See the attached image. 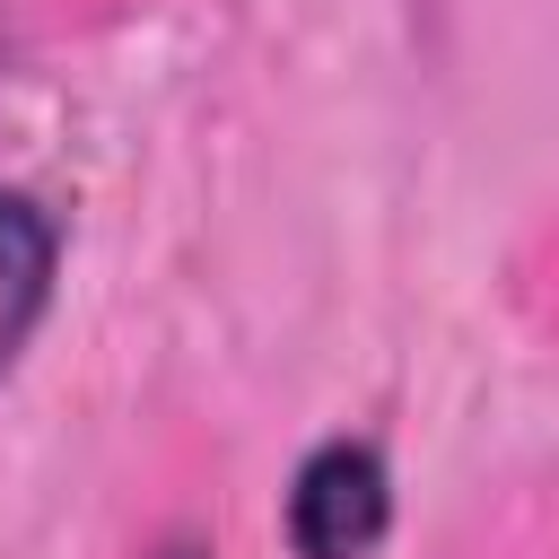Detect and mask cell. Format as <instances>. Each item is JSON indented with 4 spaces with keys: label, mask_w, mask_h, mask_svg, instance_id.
I'll list each match as a JSON object with an SVG mask.
<instances>
[{
    "label": "cell",
    "mask_w": 559,
    "mask_h": 559,
    "mask_svg": "<svg viewBox=\"0 0 559 559\" xmlns=\"http://www.w3.org/2000/svg\"><path fill=\"white\" fill-rule=\"evenodd\" d=\"M393 524V480L367 437H332L288 480V542L306 559H367Z\"/></svg>",
    "instance_id": "obj_1"
},
{
    "label": "cell",
    "mask_w": 559,
    "mask_h": 559,
    "mask_svg": "<svg viewBox=\"0 0 559 559\" xmlns=\"http://www.w3.org/2000/svg\"><path fill=\"white\" fill-rule=\"evenodd\" d=\"M52 262H61V227L26 192H0V367L26 349V332L52 297Z\"/></svg>",
    "instance_id": "obj_2"
},
{
    "label": "cell",
    "mask_w": 559,
    "mask_h": 559,
    "mask_svg": "<svg viewBox=\"0 0 559 559\" xmlns=\"http://www.w3.org/2000/svg\"><path fill=\"white\" fill-rule=\"evenodd\" d=\"M166 559H201V550H192V542H175V550H166Z\"/></svg>",
    "instance_id": "obj_3"
}]
</instances>
